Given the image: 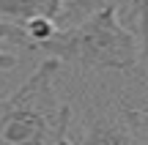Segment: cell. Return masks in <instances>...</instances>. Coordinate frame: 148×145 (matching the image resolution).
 <instances>
[{"label":"cell","mask_w":148,"mask_h":145,"mask_svg":"<svg viewBox=\"0 0 148 145\" xmlns=\"http://www.w3.org/2000/svg\"><path fill=\"white\" fill-rule=\"evenodd\" d=\"M118 5L107 3L71 27H55L44 41L30 44L33 52L58 58L60 63H77L85 69L129 71L140 63V38L118 22Z\"/></svg>","instance_id":"1"},{"label":"cell","mask_w":148,"mask_h":145,"mask_svg":"<svg viewBox=\"0 0 148 145\" xmlns=\"http://www.w3.org/2000/svg\"><path fill=\"white\" fill-rule=\"evenodd\" d=\"M58 58H47L11 96L0 99V145L69 142L71 107L55 99Z\"/></svg>","instance_id":"2"},{"label":"cell","mask_w":148,"mask_h":145,"mask_svg":"<svg viewBox=\"0 0 148 145\" xmlns=\"http://www.w3.org/2000/svg\"><path fill=\"white\" fill-rule=\"evenodd\" d=\"M60 0H0V16L16 25H25L33 16H49L55 19Z\"/></svg>","instance_id":"3"},{"label":"cell","mask_w":148,"mask_h":145,"mask_svg":"<svg viewBox=\"0 0 148 145\" xmlns=\"http://www.w3.org/2000/svg\"><path fill=\"white\" fill-rule=\"evenodd\" d=\"M82 142H134V134L129 131V126L118 123V120H110V118H101V120H93L88 123V131L82 134Z\"/></svg>","instance_id":"4"},{"label":"cell","mask_w":148,"mask_h":145,"mask_svg":"<svg viewBox=\"0 0 148 145\" xmlns=\"http://www.w3.org/2000/svg\"><path fill=\"white\" fill-rule=\"evenodd\" d=\"M110 0H60L58 16H55V27H71V25L82 22L85 16H90L93 11H99Z\"/></svg>","instance_id":"5"},{"label":"cell","mask_w":148,"mask_h":145,"mask_svg":"<svg viewBox=\"0 0 148 145\" xmlns=\"http://www.w3.org/2000/svg\"><path fill=\"white\" fill-rule=\"evenodd\" d=\"M123 123L129 126V131L134 134V140H148V101L140 104V107H129V104H121L118 107Z\"/></svg>","instance_id":"6"},{"label":"cell","mask_w":148,"mask_h":145,"mask_svg":"<svg viewBox=\"0 0 148 145\" xmlns=\"http://www.w3.org/2000/svg\"><path fill=\"white\" fill-rule=\"evenodd\" d=\"M129 19L137 25V38H140V60H148V0H132Z\"/></svg>","instance_id":"7"},{"label":"cell","mask_w":148,"mask_h":145,"mask_svg":"<svg viewBox=\"0 0 148 145\" xmlns=\"http://www.w3.org/2000/svg\"><path fill=\"white\" fill-rule=\"evenodd\" d=\"M22 27H25L30 44H36V41H44V38H49L55 33V19H49V16H33ZM30 44H27V49H30Z\"/></svg>","instance_id":"8"},{"label":"cell","mask_w":148,"mask_h":145,"mask_svg":"<svg viewBox=\"0 0 148 145\" xmlns=\"http://www.w3.org/2000/svg\"><path fill=\"white\" fill-rule=\"evenodd\" d=\"M0 41H8V44H19V47H27L30 38H27L25 27L16 25V22H8L0 16Z\"/></svg>","instance_id":"9"},{"label":"cell","mask_w":148,"mask_h":145,"mask_svg":"<svg viewBox=\"0 0 148 145\" xmlns=\"http://www.w3.org/2000/svg\"><path fill=\"white\" fill-rule=\"evenodd\" d=\"M16 66H19V58L0 49V71H11V69H16Z\"/></svg>","instance_id":"10"}]
</instances>
